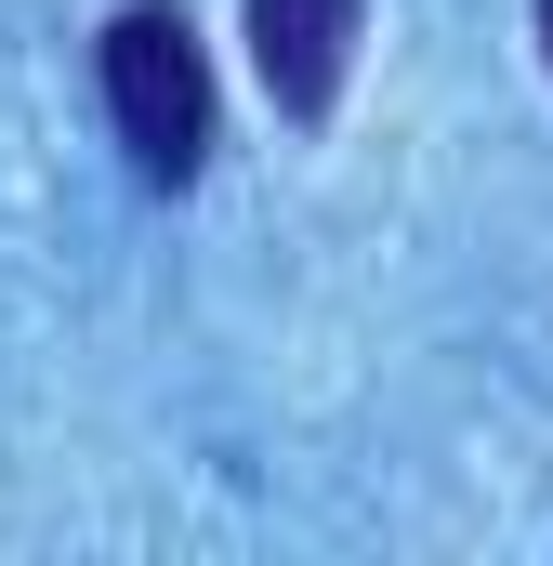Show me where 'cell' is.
Returning a JSON list of instances; mask_svg holds the SVG:
<instances>
[{"label": "cell", "instance_id": "obj_1", "mask_svg": "<svg viewBox=\"0 0 553 566\" xmlns=\"http://www.w3.org/2000/svg\"><path fill=\"white\" fill-rule=\"evenodd\" d=\"M106 119H119L145 185H185L211 158V66H198V27L171 0H133L106 27Z\"/></svg>", "mask_w": 553, "mask_h": 566}, {"label": "cell", "instance_id": "obj_2", "mask_svg": "<svg viewBox=\"0 0 553 566\" xmlns=\"http://www.w3.org/2000/svg\"><path fill=\"white\" fill-rule=\"evenodd\" d=\"M356 27H369V0H251V66H264V93L290 119H330L343 106Z\"/></svg>", "mask_w": 553, "mask_h": 566}, {"label": "cell", "instance_id": "obj_3", "mask_svg": "<svg viewBox=\"0 0 553 566\" xmlns=\"http://www.w3.org/2000/svg\"><path fill=\"white\" fill-rule=\"evenodd\" d=\"M541 40H553V0H541Z\"/></svg>", "mask_w": 553, "mask_h": 566}]
</instances>
